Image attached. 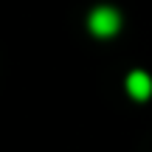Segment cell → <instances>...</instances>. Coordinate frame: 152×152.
Listing matches in <instances>:
<instances>
[{
  "label": "cell",
  "instance_id": "obj_2",
  "mask_svg": "<svg viewBox=\"0 0 152 152\" xmlns=\"http://www.w3.org/2000/svg\"><path fill=\"white\" fill-rule=\"evenodd\" d=\"M127 90H130V96L135 99V102H144V99L152 96V79L147 73L135 71V73L127 76Z\"/></svg>",
  "mask_w": 152,
  "mask_h": 152
},
{
  "label": "cell",
  "instance_id": "obj_1",
  "mask_svg": "<svg viewBox=\"0 0 152 152\" xmlns=\"http://www.w3.org/2000/svg\"><path fill=\"white\" fill-rule=\"evenodd\" d=\"M87 26H90V31L96 34V37H113V34L118 31V26H121V17H118V11L110 9V6H99V9H93Z\"/></svg>",
  "mask_w": 152,
  "mask_h": 152
}]
</instances>
